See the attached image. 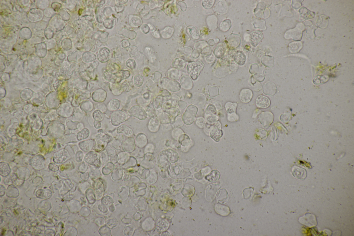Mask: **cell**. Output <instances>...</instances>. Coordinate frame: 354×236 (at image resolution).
Wrapping results in <instances>:
<instances>
[{
    "mask_svg": "<svg viewBox=\"0 0 354 236\" xmlns=\"http://www.w3.org/2000/svg\"><path fill=\"white\" fill-rule=\"evenodd\" d=\"M198 110V108L195 106L193 105H189L183 114L182 119L183 123L187 125L193 124L195 120Z\"/></svg>",
    "mask_w": 354,
    "mask_h": 236,
    "instance_id": "6da1fadb",
    "label": "cell"
},
{
    "mask_svg": "<svg viewBox=\"0 0 354 236\" xmlns=\"http://www.w3.org/2000/svg\"><path fill=\"white\" fill-rule=\"evenodd\" d=\"M204 67V64L201 61L189 63L187 69L188 73L193 80H195L199 75Z\"/></svg>",
    "mask_w": 354,
    "mask_h": 236,
    "instance_id": "7a4b0ae2",
    "label": "cell"
},
{
    "mask_svg": "<svg viewBox=\"0 0 354 236\" xmlns=\"http://www.w3.org/2000/svg\"><path fill=\"white\" fill-rule=\"evenodd\" d=\"M129 115L140 120H145L147 118L146 112L143 108L139 105L133 106L128 111Z\"/></svg>",
    "mask_w": 354,
    "mask_h": 236,
    "instance_id": "3957f363",
    "label": "cell"
},
{
    "mask_svg": "<svg viewBox=\"0 0 354 236\" xmlns=\"http://www.w3.org/2000/svg\"><path fill=\"white\" fill-rule=\"evenodd\" d=\"M127 114L121 110H116L111 114V120L113 125L115 126L119 125L127 120Z\"/></svg>",
    "mask_w": 354,
    "mask_h": 236,
    "instance_id": "277c9868",
    "label": "cell"
},
{
    "mask_svg": "<svg viewBox=\"0 0 354 236\" xmlns=\"http://www.w3.org/2000/svg\"><path fill=\"white\" fill-rule=\"evenodd\" d=\"M159 85L163 88L173 92L179 91L181 87L178 82L165 78L162 80Z\"/></svg>",
    "mask_w": 354,
    "mask_h": 236,
    "instance_id": "5b68a950",
    "label": "cell"
},
{
    "mask_svg": "<svg viewBox=\"0 0 354 236\" xmlns=\"http://www.w3.org/2000/svg\"><path fill=\"white\" fill-rule=\"evenodd\" d=\"M107 97L106 92L103 89H98L92 94V99L94 101L101 103L105 101Z\"/></svg>",
    "mask_w": 354,
    "mask_h": 236,
    "instance_id": "8992f818",
    "label": "cell"
},
{
    "mask_svg": "<svg viewBox=\"0 0 354 236\" xmlns=\"http://www.w3.org/2000/svg\"><path fill=\"white\" fill-rule=\"evenodd\" d=\"M239 96L240 99L242 102L247 103L251 101L253 97V93L250 89H244L240 92Z\"/></svg>",
    "mask_w": 354,
    "mask_h": 236,
    "instance_id": "52a82bcc",
    "label": "cell"
},
{
    "mask_svg": "<svg viewBox=\"0 0 354 236\" xmlns=\"http://www.w3.org/2000/svg\"><path fill=\"white\" fill-rule=\"evenodd\" d=\"M256 106L261 108H266L270 106V101L267 97L260 95L257 98L256 101Z\"/></svg>",
    "mask_w": 354,
    "mask_h": 236,
    "instance_id": "ba28073f",
    "label": "cell"
},
{
    "mask_svg": "<svg viewBox=\"0 0 354 236\" xmlns=\"http://www.w3.org/2000/svg\"><path fill=\"white\" fill-rule=\"evenodd\" d=\"M160 123L158 118L154 117L152 118L149 123V130L152 132H157L159 129Z\"/></svg>",
    "mask_w": 354,
    "mask_h": 236,
    "instance_id": "9c48e42d",
    "label": "cell"
},
{
    "mask_svg": "<svg viewBox=\"0 0 354 236\" xmlns=\"http://www.w3.org/2000/svg\"><path fill=\"white\" fill-rule=\"evenodd\" d=\"M120 101L117 99H113L108 102L107 108L109 110L115 111L120 108Z\"/></svg>",
    "mask_w": 354,
    "mask_h": 236,
    "instance_id": "30bf717a",
    "label": "cell"
},
{
    "mask_svg": "<svg viewBox=\"0 0 354 236\" xmlns=\"http://www.w3.org/2000/svg\"><path fill=\"white\" fill-rule=\"evenodd\" d=\"M220 177V173L217 170H213L206 176L205 178L211 182H215L218 181Z\"/></svg>",
    "mask_w": 354,
    "mask_h": 236,
    "instance_id": "8fae6325",
    "label": "cell"
},
{
    "mask_svg": "<svg viewBox=\"0 0 354 236\" xmlns=\"http://www.w3.org/2000/svg\"><path fill=\"white\" fill-rule=\"evenodd\" d=\"M117 133H124L126 135L129 136L133 134V131L131 129L125 125H122L117 128Z\"/></svg>",
    "mask_w": 354,
    "mask_h": 236,
    "instance_id": "7c38bea8",
    "label": "cell"
},
{
    "mask_svg": "<svg viewBox=\"0 0 354 236\" xmlns=\"http://www.w3.org/2000/svg\"><path fill=\"white\" fill-rule=\"evenodd\" d=\"M68 153L67 151L65 149H62L59 151L55 153L54 155V160H57L58 159V160L59 161H63L65 160L66 159L67 157V156ZM58 161V160H57Z\"/></svg>",
    "mask_w": 354,
    "mask_h": 236,
    "instance_id": "4fadbf2b",
    "label": "cell"
},
{
    "mask_svg": "<svg viewBox=\"0 0 354 236\" xmlns=\"http://www.w3.org/2000/svg\"><path fill=\"white\" fill-rule=\"evenodd\" d=\"M235 61L240 65H244L246 61V57L241 52H238L234 58Z\"/></svg>",
    "mask_w": 354,
    "mask_h": 236,
    "instance_id": "5bb4252c",
    "label": "cell"
},
{
    "mask_svg": "<svg viewBox=\"0 0 354 236\" xmlns=\"http://www.w3.org/2000/svg\"><path fill=\"white\" fill-rule=\"evenodd\" d=\"M305 170L300 168L299 167H296V168H294V170L293 171V175L294 177L300 179H302L303 177L305 176V175H306V173H305Z\"/></svg>",
    "mask_w": 354,
    "mask_h": 236,
    "instance_id": "9a60e30c",
    "label": "cell"
},
{
    "mask_svg": "<svg viewBox=\"0 0 354 236\" xmlns=\"http://www.w3.org/2000/svg\"><path fill=\"white\" fill-rule=\"evenodd\" d=\"M160 122L161 123H169L171 122V119L170 116L168 114L165 112L162 113L158 115Z\"/></svg>",
    "mask_w": 354,
    "mask_h": 236,
    "instance_id": "2e32d148",
    "label": "cell"
},
{
    "mask_svg": "<svg viewBox=\"0 0 354 236\" xmlns=\"http://www.w3.org/2000/svg\"><path fill=\"white\" fill-rule=\"evenodd\" d=\"M172 65L175 68L181 70L183 69L185 67V62L183 60L178 59L174 61L172 63Z\"/></svg>",
    "mask_w": 354,
    "mask_h": 236,
    "instance_id": "e0dca14e",
    "label": "cell"
},
{
    "mask_svg": "<svg viewBox=\"0 0 354 236\" xmlns=\"http://www.w3.org/2000/svg\"><path fill=\"white\" fill-rule=\"evenodd\" d=\"M237 106V104L236 103H232L231 102H228L225 105L227 112L229 114L233 113L236 111Z\"/></svg>",
    "mask_w": 354,
    "mask_h": 236,
    "instance_id": "ac0fdd59",
    "label": "cell"
},
{
    "mask_svg": "<svg viewBox=\"0 0 354 236\" xmlns=\"http://www.w3.org/2000/svg\"><path fill=\"white\" fill-rule=\"evenodd\" d=\"M144 78L141 75H137L134 78V85L136 87H139L141 86L143 83Z\"/></svg>",
    "mask_w": 354,
    "mask_h": 236,
    "instance_id": "d6986e66",
    "label": "cell"
},
{
    "mask_svg": "<svg viewBox=\"0 0 354 236\" xmlns=\"http://www.w3.org/2000/svg\"><path fill=\"white\" fill-rule=\"evenodd\" d=\"M93 117L95 121H103L104 118L103 114L102 112L99 110H97L94 111Z\"/></svg>",
    "mask_w": 354,
    "mask_h": 236,
    "instance_id": "ffe728a7",
    "label": "cell"
},
{
    "mask_svg": "<svg viewBox=\"0 0 354 236\" xmlns=\"http://www.w3.org/2000/svg\"><path fill=\"white\" fill-rule=\"evenodd\" d=\"M83 109L86 111H90L93 109V104L91 101H86L82 104Z\"/></svg>",
    "mask_w": 354,
    "mask_h": 236,
    "instance_id": "44dd1931",
    "label": "cell"
},
{
    "mask_svg": "<svg viewBox=\"0 0 354 236\" xmlns=\"http://www.w3.org/2000/svg\"><path fill=\"white\" fill-rule=\"evenodd\" d=\"M195 123L199 128H202L205 126V121L204 118L200 117L196 118Z\"/></svg>",
    "mask_w": 354,
    "mask_h": 236,
    "instance_id": "7402d4cb",
    "label": "cell"
},
{
    "mask_svg": "<svg viewBox=\"0 0 354 236\" xmlns=\"http://www.w3.org/2000/svg\"><path fill=\"white\" fill-rule=\"evenodd\" d=\"M217 49L216 48L215 52H217V53H215V55L217 56V57H221L224 54V48L221 47V46L217 47Z\"/></svg>",
    "mask_w": 354,
    "mask_h": 236,
    "instance_id": "603a6c76",
    "label": "cell"
},
{
    "mask_svg": "<svg viewBox=\"0 0 354 236\" xmlns=\"http://www.w3.org/2000/svg\"><path fill=\"white\" fill-rule=\"evenodd\" d=\"M126 65L128 67L130 68L131 69L134 68L136 66V63L135 61L134 60L130 59L128 60L126 62Z\"/></svg>",
    "mask_w": 354,
    "mask_h": 236,
    "instance_id": "cb8c5ba5",
    "label": "cell"
},
{
    "mask_svg": "<svg viewBox=\"0 0 354 236\" xmlns=\"http://www.w3.org/2000/svg\"><path fill=\"white\" fill-rule=\"evenodd\" d=\"M6 165L7 164L4 163L2 164V165L1 164V172H2V174H4L5 172H6V174H9V166Z\"/></svg>",
    "mask_w": 354,
    "mask_h": 236,
    "instance_id": "d4e9b609",
    "label": "cell"
},
{
    "mask_svg": "<svg viewBox=\"0 0 354 236\" xmlns=\"http://www.w3.org/2000/svg\"><path fill=\"white\" fill-rule=\"evenodd\" d=\"M204 3H203V6H204L205 8L207 9H209L212 7L213 5V1H205Z\"/></svg>",
    "mask_w": 354,
    "mask_h": 236,
    "instance_id": "484cf974",
    "label": "cell"
},
{
    "mask_svg": "<svg viewBox=\"0 0 354 236\" xmlns=\"http://www.w3.org/2000/svg\"><path fill=\"white\" fill-rule=\"evenodd\" d=\"M96 108L101 111L105 112L106 111L107 107L103 103H100L97 105Z\"/></svg>",
    "mask_w": 354,
    "mask_h": 236,
    "instance_id": "4316f807",
    "label": "cell"
},
{
    "mask_svg": "<svg viewBox=\"0 0 354 236\" xmlns=\"http://www.w3.org/2000/svg\"><path fill=\"white\" fill-rule=\"evenodd\" d=\"M94 127L96 128H99L101 127V124L100 121H94Z\"/></svg>",
    "mask_w": 354,
    "mask_h": 236,
    "instance_id": "83f0119b",
    "label": "cell"
}]
</instances>
